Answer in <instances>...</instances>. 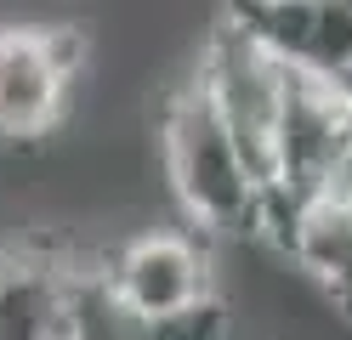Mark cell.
<instances>
[{
	"label": "cell",
	"mask_w": 352,
	"mask_h": 340,
	"mask_svg": "<svg viewBox=\"0 0 352 340\" xmlns=\"http://www.w3.org/2000/svg\"><path fill=\"white\" fill-rule=\"evenodd\" d=\"M80 256L52 238L0 249V340H69Z\"/></svg>",
	"instance_id": "5b68a950"
},
{
	"label": "cell",
	"mask_w": 352,
	"mask_h": 340,
	"mask_svg": "<svg viewBox=\"0 0 352 340\" xmlns=\"http://www.w3.org/2000/svg\"><path fill=\"white\" fill-rule=\"evenodd\" d=\"M97 267H102V284L114 289V301L148 324H170V317H188L222 301L216 295V256L176 227H142L125 244H114Z\"/></svg>",
	"instance_id": "3957f363"
},
{
	"label": "cell",
	"mask_w": 352,
	"mask_h": 340,
	"mask_svg": "<svg viewBox=\"0 0 352 340\" xmlns=\"http://www.w3.org/2000/svg\"><path fill=\"white\" fill-rule=\"evenodd\" d=\"M284 74H290V68L233 17H222L210 29V40L199 45V63H193V80H199L205 102L216 108V120H222L228 136L239 142L245 165L261 181V193L273 188V142H278Z\"/></svg>",
	"instance_id": "7a4b0ae2"
},
{
	"label": "cell",
	"mask_w": 352,
	"mask_h": 340,
	"mask_svg": "<svg viewBox=\"0 0 352 340\" xmlns=\"http://www.w3.org/2000/svg\"><path fill=\"white\" fill-rule=\"evenodd\" d=\"M233 23L313 80L352 85V0H233Z\"/></svg>",
	"instance_id": "277c9868"
},
{
	"label": "cell",
	"mask_w": 352,
	"mask_h": 340,
	"mask_svg": "<svg viewBox=\"0 0 352 340\" xmlns=\"http://www.w3.org/2000/svg\"><path fill=\"white\" fill-rule=\"evenodd\" d=\"M69 91L74 80L52 52L46 23H0V142L29 148L52 136Z\"/></svg>",
	"instance_id": "8992f818"
},
{
	"label": "cell",
	"mask_w": 352,
	"mask_h": 340,
	"mask_svg": "<svg viewBox=\"0 0 352 340\" xmlns=\"http://www.w3.org/2000/svg\"><path fill=\"white\" fill-rule=\"evenodd\" d=\"M160 165L176 210L205 238H256L267 227V193L193 74L160 113Z\"/></svg>",
	"instance_id": "6da1fadb"
},
{
	"label": "cell",
	"mask_w": 352,
	"mask_h": 340,
	"mask_svg": "<svg viewBox=\"0 0 352 340\" xmlns=\"http://www.w3.org/2000/svg\"><path fill=\"white\" fill-rule=\"evenodd\" d=\"M273 238L284 261L318 289V301L352 324V181L290 210L273 227Z\"/></svg>",
	"instance_id": "52a82bcc"
}]
</instances>
